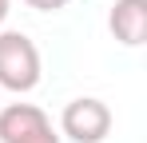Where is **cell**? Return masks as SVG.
<instances>
[{"instance_id": "obj_1", "label": "cell", "mask_w": 147, "mask_h": 143, "mask_svg": "<svg viewBox=\"0 0 147 143\" xmlns=\"http://www.w3.org/2000/svg\"><path fill=\"white\" fill-rule=\"evenodd\" d=\"M40 84V52L24 32H0V88L32 92Z\"/></svg>"}, {"instance_id": "obj_3", "label": "cell", "mask_w": 147, "mask_h": 143, "mask_svg": "<svg viewBox=\"0 0 147 143\" xmlns=\"http://www.w3.org/2000/svg\"><path fill=\"white\" fill-rule=\"evenodd\" d=\"M111 36L127 48H139L147 40V0H115L111 16H107Z\"/></svg>"}, {"instance_id": "obj_7", "label": "cell", "mask_w": 147, "mask_h": 143, "mask_svg": "<svg viewBox=\"0 0 147 143\" xmlns=\"http://www.w3.org/2000/svg\"><path fill=\"white\" fill-rule=\"evenodd\" d=\"M4 16H8V0H0V24H4Z\"/></svg>"}, {"instance_id": "obj_6", "label": "cell", "mask_w": 147, "mask_h": 143, "mask_svg": "<svg viewBox=\"0 0 147 143\" xmlns=\"http://www.w3.org/2000/svg\"><path fill=\"white\" fill-rule=\"evenodd\" d=\"M32 8H40V12H56V8H64L68 0H28Z\"/></svg>"}, {"instance_id": "obj_4", "label": "cell", "mask_w": 147, "mask_h": 143, "mask_svg": "<svg viewBox=\"0 0 147 143\" xmlns=\"http://www.w3.org/2000/svg\"><path fill=\"white\" fill-rule=\"evenodd\" d=\"M44 127H52V123L36 103H12V107L0 111V143H20L36 131H44Z\"/></svg>"}, {"instance_id": "obj_2", "label": "cell", "mask_w": 147, "mask_h": 143, "mask_svg": "<svg viewBox=\"0 0 147 143\" xmlns=\"http://www.w3.org/2000/svg\"><path fill=\"white\" fill-rule=\"evenodd\" d=\"M60 127H64V135L76 139V143H99L107 131H111V111H107L103 99L80 95V99H72V103L64 107Z\"/></svg>"}, {"instance_id": "obj_5", "label": "cell", "mask_w": 147, "mask_h": 143, "mask_svg": "<svg viewBox=\"0 0 147 143\" xmlns=\"http://www.w3.org/2000/svg\"><path fill=\"white\" fill-rule=\"evenodd\" d=\"M20 143H60V135H56L52 127H44V131H36V135H28V139H20Z\"/></svg>"}]
</instances>
